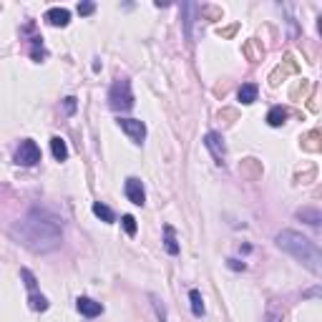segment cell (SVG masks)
Wrapping results in <instances>:
<instances>
[{
  "label": "cell",
  "instance_id": "cell-9",
  "mask_svg": "<svg viewBox=\"0 0 322 322\" xmlns=\"http://www.w3.org/2000/svg\"><path fill=\"white\" fill-rule=\"evenodd\" d=\"M46 20H48L51 25H56V28H65V25L70 23V13H68L65 8H51V10L46 13Z\"/></svg>",
  "mask_w": 322,
  "mask_h": 322
},
{
  "label": "cell",
  "instance_id": "cell-15",
  "mask_svg": "<svg viewBox=\"0 0 322 322\" xmlns=\"http://www.w3.org/2000/svg\"><path fill=\"white\" fill-rule=\"evenodd\" d=\"M189 300H192V312H194V317H201V315H204L201 292H199V290H192V292H189Z\"/></svg>",
  "mask_w": 322,
  "mask_h": 322
},
{
  "label": "cell",
  "instance_id": "cell-21",
  "mask_svg": "<svg viewBox=\"0 0 322 322\" xmlns=\"http://www.w3.org/2000/svg\"><path fill=\"white\" fill-rule=\"evenodd\" d=\"M63 111L68 114V116H70V114L76 111V98H73V96H68V98H63Z\"/></svg>",
  "mask_w": 322,
  "mask_h": 322
},
{
  "label": "cell",
  "instance_id": "cell-18",
  "mask_svg": "<svg viewBox=\"0 0 322 322\" xmlns=\"http://www.w3.org/2000/svg\"><path fill=\"white\" fill-rule=\"evenodd\" d=\"M20 277L25 279V287H28L30 292H35V287H38V282H35V274H33L30 269H20Z\"/></svg>",
  "mask_w": 322,
  "mask_h": 322
},
{
  "label": "cell",
  "instance_id": "cell-13",
  "mask_svg": "<svg viewBox=\"0 0 322 322\" xmlns=\"http://www.w3.org/2000/svg\"><path fill=\"white\" fill-rule=\"evenodd\" d=\"M93 214L98 217V219H103L106 224H111L116 217H114V211H111V206H106V204H101V201H96L93 204Z\"/></svg>",
  "mask_w": 322,
  "mask_h": 322
},
{
  "label": "cell",
  "instance_id": "cell-8",
  "mask_svg": "<svg viewBox=\"0 0 322 322\" xmlns=\"http://www.w3.org/2000/svg\"><path fill=\"white\" fill-rule=\"evenodd\" d=\"M76 305H78V312L86 315V317H98L103 312V305L96 302V300H91V297H78Z\"/></svg>",
  "mask_w": 322,
  "mask_h": 322
},
{
  "label": "cell",
  "instance_id": "cell-7",
  "mask_svg": "<svg viewBox=\"0 0 322 322\" xmlns=\"http://www.w3.org/2000/svg\"><path fill=\"white\" fill-rule=\"evenodd\" d=\"M124 192L129 196L131 204H136V206H144V201H146V192H144V184L136 179V176H129L126 179V187H124Z\"/></svg>",
  "mask_w": 322,
  "mask_h": 322
},
{
  "label": "cell",
  "instance_id": "cell-23",
  "mask_svg": "<svg viewBox=\"0 0 322 322\" xmlns=\"http://www.w3.org/2000/svg\"><path fill=\"white\" fill-rule=\"evenodd\" d=\"M227 262H229L232 269H244V262H239V259H227Z\"/></svg>",
  "mask_w": 322,
  "mask_h": 322
},
{
  "label": "cell",
  "instance_id": "cell-2",
  "mask_svg": "<svg viewBox=\"0 0 322 322\" xmlns=\"http://www.w3.org/2000/svg\"><path fill=\"white\" fill-rule=\"evenodd\" d=\"M274 242H277V247L282 252H287L290 257H295L302 267H307L312 274H320L322 272V252L310 237H305L300 232H292V229H282L274 237Z\"/></svg>",
  "mask_w": 322,
  "mask_h": 322
},
{
  "label": "cell",
  "instance_id": "cell-3",
  "mask_svg": "<svg viewBox=\"0 0 322 322\" xmlns=\"http://www.w3.org/2000/svg\"><path fill=\"white\" fill-rule=\"evenodd\" d=\"M109 106L114 111H129V109H133V93H131L129 78H119L111 86V91H109Z\"/></svg>",
  "mask_w": 322,
  "mask_h": 322
},
{
  "label": "cell",
  "instance_id": "cell-14",
  "mask_svg": "<svg viewBox=\"0 0 322 322\" xmlns=\"http://www.w3.org/2000/svg\"><path fill=\"white\" fill-rule=\"evenodd\" d=\"M297 217H300V219H305V222H307V224H312V227H317V224L322 222V214L317 211V209H300V211H297Z\"/></svg>",
  "mask_w": 322,
  "mask_h": 322
},
{
  "label": "cell",
  "instance_id": "cell-19",
  "mask_svg": "<svg viewBox=\"0 0 322 322\" xmlns=\"http://www.w3.org/2000/svg\"><path fill=\"white\" fill-rule=\"evenodd\" d=\"M121 222H124L126 234H129V237H133V234H136V219H133L131 214H124V219H121Z\"/></svg>",
  "mask_w": 322,
  "mask_h": 322
},
{
  "label": "cell",
  "instance_id": "cell-12",
  "mask_svg": "<svg viewBox=\"0 0 322 322\" xmlns=\"http://www.w3.org/2000/svg\"><path fill=\"white\" fill-rule=\"evenodd\" d=\"M284 119H287V111H284L282 106H274V109H269V114H267V124H269V126H282Z\"/></svg>",
  "mask_w": 322,
  "mask_h": 322
},
{
  "label": "cell",
  "instance_id": "cell-6",
  "mask_svg": "<svg viewBox=\"0 0 322 322\" xmlns=\"http://www.w3.org/2000/svg\"><path fill=\"white\" fill-rule=\"evenodd\" d=\"M119 126H121V131L129 136L133 144H141L146 138V126L138 119H119Z\"/></svg>",
  "mask_w": 322,
  "mask_h": 322
},
{
  "label": "cell",
  "instance_id": "cell-20",
  "mask_svg": "<svg viewBox=\"0 0 322 322\" xmlns=\"http://www.w3.org/2000/svg\"><path fill=\"white\" fill-rule=\"evenodd\" d=\"M151 300H154V307H156V315H159V320L166 322V310H164V305H159V297H154V295H151Z\"/></svg>",
  "mask_w": 322,
  "mask_h": 322
},
{
  "label": "cell",
  "instance_id": "cell-4",
  "mask_svg": "<svg viewBox=\"0 0 322 322\" xmlns=\"http://www.w3.org/2000/svg\"><path fill=\"white\" fill-rule=\"evenodd\" d=\"M38 161H41V149H38V144L30 141V138L20 141V146H18V151H15V164H20V166H35Z\"/></svg>",
  "mask_w": 322,
  "mask_h": 322
},
{
  "label": "cell",
  "instance_id": "cell-16",
  "mask_svg": "<svg viewBox=\"0 0 322 322\" xmlns=\"http://www.w3.org/2000/svg\"><path fill=\"white\" fill-rule=\"evenodd\" d=\"M28 302H30V310H35V312H43V310H48V300H46L43 295H35V292H30Z\"/></svg>",
  "mask_w": 322,
  "mask_h": 322
},
{
  "label": "cell",
  "instance_id": "cell-11",
  "mask_svg": "<svg viewBox=\"0 0 322 322\" xmlns=\"http://www.w3.org/2000/svg\"><path fill=\"white\" fill-rule=\"evenodd\" d=\"M51 151H53V159L56 161H65L68 159V146H65V141L61 136H53L51 138Z\"/></svg>",
  "mask_w": 322,
  "mask_h": 322
},
{
  "label": "cell",
  "instance_id": "cell-10",
  "mask_svg": "<svg viewBox=\"0 0 322 322\" xmlns=\"http://www.w3.org/2000/svg\"><path fill=\"white\" fill-rule=\"evenodd\" d=\"M257 93H259V88H257V83H244L239 91H237V98L242 101V103H255L257 101Z\"/></svg>",
  "mask_w": 322,
  "mask_h": 322
},
{
  "label": "cell",
  "instance_id": "cell-5",
  "mask_svg": "<svg viewBox=\"0 0 322 322\" xmlns=\"http://www.w3.org/2000/svg\"><path fill=\"white\" fill-rule=\"evenodd\" d=\"M204 146L209 149V154L214 156V161L222 166V164H224V159H227V146H224V138H222L219 133L209 131V133L204 136Z\"/></svg>",
  "mask_w": 322,
  "mask_h": 322
},
{
  "label": "cell",
  "instance_id": "cell-1",
  "mask_svg": "<svg viewBox=\"0 0 322 322\" xmlns=\"http://www.w3.org/2000/svg\"><path fill=\"white\" fill-rule=\"evenodd\" d=\"M10 237L20 247L35 255H46V252H53L63 242V224L56 214L35 206V209H28L18 222H13Z\"/></svg>",
  "mask_w": 322,
  "mask_h": 322
},
{
  "label": "cell",
  "instance_id": "cell-22",
  "mask_svg": "<svg viewBox=\"0 0 322 322\" xmlns=\"http://www.w3.org/2000/svg\"><path fill=\"white\" fill-rule=\"evenodd\" d=\"M93 10H96L93 3H81V5H78V13H81V15H91Z\"/></svg>",
  "mask_w": 322,
  "mask_h": 322
},
{
  "label": "cell",
  "instance_id": "cell-17",
  "mask_svg": "<svg viewBox=\"0 0 322 322\" xmlns=\"http://www.w3.org/2000/svg\"><path fill=\"white\" fill-rule=\"evenodd\" d=\"M164 247H166V252H169V255H179V244H176V239H174L171 227H166V239H164Z\"/></svg>",
  "mask_w": 322,
  "mask_h": 322
},
{
  "label": "cell",
  "instance_id": "cell-24",
  "mask_svg": "<svg viewBox=\"0 0 322 322\" xmlns=\"http://www.w3.org/2000/svg\"><path fill=\"white\" fill-rule=\"evenodd\" d=\"M267 322H277V315H269V317H267Z\"/></svg>",
  "mask_w": 322,
  "mask_h": 322
}]
</instances>
